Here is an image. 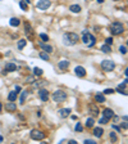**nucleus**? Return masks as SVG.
Wrapping results in <instances>:
<instances>
[{"instance_id": "nucleus-38", "label": "nucleus", "mask_w": 128, "mask_h": 144, "mask_svg": "<svg viewBox=\"0 0 128 144\" xmlns=\"http://www.w3.org/2000/svg\"><path fill=\"white\" fill-rule=\"evenodd\" d=\"M113 129L115 131H120V128H119V126H116V125H113Z\"/></svg>"}, {"instance_id": "nucleus-37", "label": "nucleus", "mask_w": 128, "mask_h": 144, "mask_svg": "<svg viewBox=\"0 0 128 144\" xmlns=\"http://www.w3.org/2000/svg\"><path fill=\"white\" fill-rule=\"evenodd\" d=\"M83 143H85V144H96V143L93 142V140H90V139H86V140L83 142Z\"/></svg>"}, {"instance_id": "nucleus-41", "label": "nucleus", "mask_w": 128, "mask_h": 144, "mask_svg": "<svg viewBox=\"0 0 128 144\" xmlns=\"http://www.w3.org/2000/svg\"><path fill=\"white\" fill-rule=\"evenodd\" d=\"M122 128L127 130V124H126V122H123V124H122Z\"/></svg>"}, {"instance_id": "nucleus-29", "label": "nucleus", "mask_w": 128, "mask_h": 144, "mask_svg": "<svg viewBox=\"0 0 128 144\" xmlns=\"http://www.w3.org/2000/svg\"><path fill=\"white\" fill-rule=\"evenodd\" d=\"M108 121H109V120H108L106 117H104V116H103L99 120V124H100V125H105V124H108Z\"/></svg>"}, {"instance_id": "nucleus-18", "label": "nucleus", "mask_w": 128, "mask_h": 144, "mask_svg": "<svg viewBox=\"0 0 128 144\" xmlns=\"http://www.w3.org/2000/svg\"><path fill=\"white\" fill-rule=\"evenodd\" d=\"M19 23H21V21H19L18 18H10V19H9V25L13 26V27L19 26Z\"/></svg>"}, {"instance_id": "nucleus-23", "label": "nucleus", "mask_w": 128, "mask_h": 144, "mask_svg": "<svg viewBox=\"0 0 128 144\" xmlns=\"http://www.w3.org/2000/svg\"><path fill=\"white\" fill-rule=\"evenodd\" d=\"M40 58L47 62V61L50 59V58H49V53H46V51H41V53H40Z\"/></svg>"}, {"instance_id": "nucleus-5", "label": "nucleus", "mask_w": 128, "mask_h": 144, "mask_svg": "<svg viewBox=\"0 0 128 144\" xmlns=\"http://www.w3.org/2000/svg\"><path fill=\"white\" fill-rule=\"evenodd\" d=\"M53 99H54V102H57V103L64 102V100L67 99L65 91H63V90H57V91L53 94Z\"/></svg>"}, {"instance_id": "nucleus-17", "label": "nucleus", "mask_w": 128, "mask_h": 144, "mask_svg": "<svg viewBox=\"0 0 128 144\" xmlns=\"http://www.w3.org/2000/svg\"><path fill=\"white\" fill-rule=\"evenodd\" d=\"M69 9H70V12H73V13H80L82 8L80 7V5L74 4V5H70V7H69Z\"/></svg>"}, {"instance_id": "nucleus-16", "label": "nucleus", "mask_w": 128, "mask_h": 144, "mask_svg": "<svg viewBox=\"0 0 128 144\" xmlns=\"http://www.w3.org/2000/svg\"><path fill=\"white\" fill-rule=\"evenodd\" d=\"M17 70V66L14 64V63H8L7 67H5V71L7 72H14Z\"/></svg>"}, {"instance_id": "nucleus-24", "label": "nucleus", "mask_w": 128, "mask_h": 144, "mask_svg": "<svg viewBox=\"0 0 128 144\" xmlns=\"http://www.w3.org/2000/svg\"><path fill=\"white\" fill-rule=\"evenodd\" d=\"M17 47H18V49H23L26 47V40L24 39H21L19 41H18V44H17Z\"/></svg>"}, {"instance_id": "nucleus-45", "label": "nucleus", "mask_w": 128, "mask_h": 144, "mask_svg": "<svg viewBox=\"0 0 128 144\" xmlns=\"http://www.w3.org/2000/svg\"><path fill=\"white\" fill-rule=\"evenodd\" d=\"M97 3H100V4H101V3H104V0H97Z\"/></svg>"}, {"instance_id": "nucleus-12", "label": "nucleus", "mask_w": 128, "mask_h": 144, "mask_svg": "<svg viewBox=\"0 0 128 144\" xmlns=\"http://www.w3.org/2000/svg\"><path fill=\"white\" fill-rule=\"evenodd\" d=\"M58 67L60 68V70H67V68L69 67V61L68 59H63V61H60L58 63Z\"/></svg>"}, {"instance_id": "nucleus-2", "label": "nucleus", "mask_w": 128, "mask_h": 144, "mask_svg": "<svg viewBox=\"0 0 128 144\" xmlns=\"http://www.w3.org/2000/svg\"><path fill=\"white\" fill-rule=\"evenodd\" d=\"M82 41H83V44L86 45V47H93L95 45V43H96V37L92 35V33H90V32H87V31H85L83 32V36H82Z\"/></svg>"}, {"instance_id": "nucleus-42", "label": "nucleus", "mask_w": 128, "mask_h": 144, "mask_svg": "<svg viewBox=\"0 0 128 144\" xmlns=\"http://www.w3.org/2000/svg\"><path fill=\"white\" fill-rule=\"evenodd\" d=\"M69 144H77L76 140H69Z\"/></svg>"}, {"instance_id": "nucleus-44", "label": "nucleus", "mask_w": 128, "mask_h": 144, "mask_svg": "<svg viewBox=\"0 0 128 144\" xmlns=\"http://www.w3.org/2000/svg\"><path fill=\"white\" fill-rule=\"evenodd\" d=\"M3 140H4V138H3V136H1V135H0V143H1V142H3Z\"/></svg>"}, {"instance_id": "nucleus-26", "label": "nucleus", "mask_w": 128, "mask_h": 144, "mask_svg": "<svg viewBox=\"0 0 128 144\" xmlns=\"http://www.w3.org/2000/svg\"><path fill=\"white\" fill-rule=\"evenodd\" d=\"M93 124H95V121H93V118H92V117L87 118V121H86V126H87V128H92Z\"/></svg>"}, {"instance_id": "nucleus-27", "label": "nucleus", "mask_w": 128, "mask_h": 144, "mask_svg": "<svg viewBox=\"0 0 128 144\" xmlns=\"http://www.w3.org/2000/svg\"><path fill=\"white\" fill-rule=\"evenodd\" d=\"M19 7L23 9L24 12H26V10H28V7H27V3L26 1H22V0H21V1H19Z\"/></svg>"}, {"instance_id": "nucleus-31", "label": "nucleus", "mask_w": 128, "mask_h": 144, "mask_svg": "<svg viewBox=\"0 0 128 144\" xmlns=\"http://www.w3.org/2000/svg\"><path fill=\"white\" fill-rule=\"evenodd\" d=\"M74 129H76V131H82V130H83V126H82L80 122H77V124H76V128H74Z\"/></svg>"}, {"instance_id": "nucleus-40", "label": "nucleus", "mask_w": 128, "mask_h": 144, "mask_svg": "<svg viewBox=\"0 0 128 144\" xmlns=\"http://www.w3.org/2000/svg\"><path fill=\"white\" fill-rule=\"evenodd\" d=\"M27 82H33V79L32 77H27Z\"/></svg>"}, {"instance_id": "nucleus-33", "label": "nucleus", "mask_w": 128, "mask_h": 144, "mask_svg": "<svg viewBox=\"0 0 128 144\" xmlns=\"http://www.w3.org/2000/svg\"><path fill=\"white\" fill-rule=\"evenodd\" d=\"M40 37L42 39V41H47V40H49V36L46 35V33H41Z\"/></svg>"}, {"instance_id": "nucleus-46", "label": "nucleus", "mask_w": 128, "mask_h": 144, "mask_svg": "<svg viewBox=\"0 0 128 144\" xmlns=\"http://www.w3.org/2000/svg\"><path fill=\"white\" fill-rule=\"evenodd\" d=\"M1 108H3V106H1V103H0V111H1Z\"/></svg>"}, {"instance_id": "nucleus-13", "label": "nucleus", "mask_w": 128, "mask_h": 144, "mask_svg": "<svg viewBox=\"0 0 128 144\" xmlns=\"http://www.w3.org/2000/svg\"><path fill=\"white\" fill-rule=\"evenodd\" d=\"M40 48L44 51H46V53H51V51H53V47H51V45H47V44L41 43V41H40Z\"/></svg>"}, {"instance_id": "nucleus-19", "label": "nucleus", "mask_w": 128, "mask_h": 144, "mask_svg": "<svg viewBox=\"0 0 128 144\" xmlns=\"http://www.w3.org/2000/svg\"><path fill=\"white\" fill-rule=\"evenodd\" d=\"M27 95H28V91H21V98H19L21 104H23V103L26 102V98H27Z\"/></svg>"}, {"instance_id": "nucleus-25", "label": "nucleus", "mask_w": 128, "mask_h": 144, "mask_svg": "<svg viewBox=\"0 0 128 144\" xmlns=\"http://www.w3.org/2000/svg\"><path fill=\"white\" fill-rule=\"evenodd\" d=\"M33 73H35L36 76H41V75L44 73V71L41 70V68H38V67H35L33 68Z\"/></svg>"}, {"instance_id": "nucleus-22", "label": "nucleus", "mask_w": 128, "mask_h": 144, "mask_svg": "<svg viewBox=\"0 0 128 144\" xmlns=\"http://www.w3.org/2000/svg\"><path fill=\"white\" fill-rule=\"evenodd\" d=\"M101 51L103 53H110V51H112V48H110V45H108V44H105V45H103L101 47Z\"/></svg>"}, {"instance_id": "nucleus-35", "label": "nucleus", "mask_w": 128, "mask_h": 144, "mask_svg": "<svg viewBox=\"0 0 128 144\" xmlns=\"http://www.w3.org/2000/svg\"><path fill=\"white\" fill-rule=\"evenodd\" d=\"M110 139H112L113 142H116V135H115V132H110Z\"/></svg>"}, {"instance_id": "nucleus-47", "label": "nucleus", "mask_w": 128, "mask_h": 144, "mask_svg": "<svg viewBox=\"0 0 128 144\" xmlns=\"http://www.w3.org/2000/svg\"><path fill=\"white\" fill-rule=\"evenodd\" d=\"M116 1H118V0H116Z\"/></svg>"}, {"instance_id": "nucleus-10", "label": "nucleus", "mask_w": 128, "mask_h": 144, "mask_svg": "<svg viewBox=\"0 0 128 144\" xmlns=\"http://www.w3.org/2000/svg\"><path fill=\"white\" fill-rule=\"evenodd\" d=\"M70 109L69 108H62V109H59V116L62 117V118H65V117H68L69 114H70Z\"/></svg>"}, {"instance_id": "nucleus-20", "label": "nucleus", "mask_w": 128, "mask_h": 144, "mask_svg": "<svg viewBox=\"0 0 128 144\" xmlns=\"http://www.w3.org/2000/svg\"><path fill=\"white\" fill-rule=\"evenodd\" d=\"M17 99V91H10L8 95V100L9 102H14Z\"/></svg>"}, {"instance_id": "nucleus-3", "label": "nucleus", "mask_w": 128, "mask_h": 144, "mask_svg": "<svg viewBox=\"0 0 128 144\" xmlns=\"http://www.w3.org/2000/svg\"><path fill=\"white\" fill-rule=\"evenodd\" d=\"M110 32H112V35H114V36L123 33L124 32L123 23H120V22H114V23H112V26H110Z\"/></svg>"}, {"instance_id": "nucleus-1", "label": "nucleus", "mask_w": 128, "mask_h": 144, "mask_svg": "<svg viewBox=\"0 0 128 144\" xmlns=\"http://www.w3.org/2000/svg\"><path fill=\"white\" fill-rule=\"evenodd\" d=\"M78 40H80L78 35L74 33V32H67V33L63 35V44L67 45V47H72V45L77 44Z\"/></svg>"}, {"instance_id": "nucleus-39", "label": "nucleus", "mask_w": 128, "mask_h": 144, "mask_svg": "<svg viewBox=\"0 0 128 144\" xmlns=\"http://www.w3.org/2000/svg\"><path fill=\"white\" fill-rule=\"evenodd\" d=\"M15 91L17 93H21V86H15Z\"/></svg>"}, {"instance_id": "nucleus-43", "label": "nucleus", "mask_w": 128, "mask_h": 144, "mask_svg": "<svg viewBox=\"0 0 128 144\" xmlns=\"http://www.w3.org/2000/svg\"><path fill=\"white\" fill-rule=\"evenodd\" d=\"M23 1H26L27 4H30V3H31V0H23Z\"/></svg>"}, {"instance_id": "nucleus-7", "label": "nucleus", "mask_w": 128, "mask_h": 144, "mask_svg": "<svg viewBox=\"0 0 128 144\" xmlns=\"http://www.w3.org/2000/svg\"><path fill=\"white\" fill-rule=\"evenodd\" d=\"M50 5H51V1H50V0H38L36 7L40 10H46V9H49Z\"/></svg>"}, {"instance_id": "nucleus-11", "label": "nucleus", "mask_w": 128, "mask_h": 144, "mask_svg": "<svg viewBox=\"0 0 128 144\" xmlns=\"http://www.w3.org/2000/svg\"><path fill=\"white\" fill-rule=\"evenodd\" d=\"M103 116L106 117L108 120H110L112 117H114V112L112 111V109H109V108H105L104 111H103Z\"/></svg>"}, {"instance_id": "nucleus-9", "label": "nucleus", "mask_w": 128, "mask_h": 144, "mask_svg": "<svg viewBox=\"0 0 128 144\" xmlns=\"http://www.w3.org/2000/svg\"><path fill=\"white\" fill-rule=\"evenodd\" d=\"M74 73H76L78 77H85V76H86V70H85L82 66H77V67L74 68Z\"/></svg>"}, {"instance_id": "nucleus-15", "label": "nucleus", "mask_w": 128, "mask_h": 144, "mask_svg": "<svg viewBox=\"0 0 128 144\" xmlns=\"http://www.w3.org/2000/svg\"><path fill=\"white\" fill-rule=\"evenodd\" d=\"M103 134H104V130L101 128H95L93 129V135H95L96 138H101Z\"/></svg>"}, {"instance_id": "nucleus-21", "label": "nucleus", "mask_w": 128, "mask_h": 144, "mask_svg": "<svg viewBox=\"0 0 128 144\" xmlns=\"http://www.w3.org/2000/svg\"><path fill=\"white\" fill-rule=\"evenodd\" d=\"M95 100H96L97 103H104V102H105L104 94H96V95H95Z\"/></svg>"}, {"instance_id": "nucleus-34", "label": "nucleus", "mask_w": 128, "mask_h": 144, "mask_svg": "<svg viewBox=\"0 0 128 144\" xmlns=\"http://www.w3.org/2000/svg\"><path fill=\"white\" fill-rule=\"evenodd\" d=\"M105 44H108V45H112V44H113V37H108L106 40H105Z\"/></svg>"}, {"instance_id": "nucleus-8", "label": "nucleus", "mask_w": 128, "mask_h": 144, "mask_svg": "<svg viewBox=\"0 0 128 144\" xmlns=\"http://www.w3.org/2000/svg\"><path fill=\"white\" fill-rule=\"evenodd\" d=\"M38 96L41 98L42 102H47L49 100V91L46 89H40L38 90Z\"/></svg>"}, {"instance_id": "nucleus-14", "label": "nucleus", "mask_w": 128, "mask_h": 144, "mask_svg": "<svg viewBox=\"0 0 128 144\" xmlns=\"http://www.w3.org/2000/svg\"><path fill=\"white\" fill-rule=\"evenodd\" d=\"M5 109H7L8 112H10V111L13 112V111H15V109H17V107H15V104H14L13 102H8L7 106H5Z\"/></svg>"}, {"instance_id": "nucleus-4", "label": "nucleus", "mask_w": 128, "mask_h": 144, "mask_svg": "<svg viewBox=\"0 0 128 144\" xmlns=\"http://www.w3.org/2000/svg\"><path fill=\"white\" fill-rule=\"evenodd\" d=\"M114 67H115L114 62L110 61V59H104L101 62V68H103L105 72H112L114 70Z\"/></svg>"}, {"instance_id": "nucleus-36", "label": "nucleus", "mask_w": 128, "mask_h": 144, "mask_svg": "<svg viewBox=\"0 0 128 144\" xmlns=\"http://www.w3.org/2000/svg\"><path fill=\"white\" fill-rule=\"evenodd\" d=\"M112 93H114L113 89H105L104 90V94H112Z\"/></svg>"}, {"instance_id": "nucleus-30", "label": "nucleus", "mask_w": 128, "mask_h": 144, "mask_svg": "<svg viewBox=\"0 0 128 144\" xmlns=\"http://www.w3.org/2000/svg\"><path fill=\"white\" fill-rule=\"evenodd\" d=\"M90 111H93V114H99V109H97V107L96 106H90Z\"/></svg>"}, {"instance_id": "nucleus-6", "label": "nucleus", "mask_w": 128, "mask_h": 144, "mask_svg": "<svg viewBox=\"0 0 128 144\" xmlns=\"http://www.w3.org/2000/svg\"><path fill=\"white\" fill-rule=\"evenodd\" d=\"M30 136H31V139H33V140H42L44 138H45V134H44L42 131L35 129V130H31Z\"/></svg>"}, {"instance_id": "nucleus-32", "label": "nucleus", "mask_w": 128, "mask_h": 144, "mask_svg": "<svg viewBox=\"0 0 128 144\" xmlns=\"http://www.w3.org/2000/svg\"><path fill=\"white\" fill-rule=\"evenodd\" d=\"M119 51L122 54H126L127 53V47H126V45H122V47L119 48Z\"/></svg>"}, {"instance_id": "nucleus-28", "label": "nucleus", "mask_w": 128, "mask_h": 144, "mask_svg": "<svg viewBox=\"0 0 128 144\" xmlns=\"http://www.w3.org/2000/svg\"><path fill=\"white\" fill-rule=\"evenodd\" d=\"M24 28H26V33H27V35H30V32H31V25L28 23V22H26V23H24Z\"/></svg>"}]
</instances>
